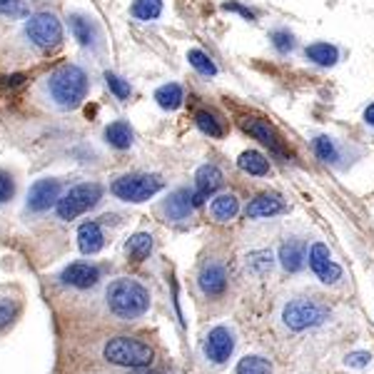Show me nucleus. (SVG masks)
Returning a JSON list of instances; mask_svg holds the SVG:
<instances>
[{"instance_id":"f257e3e1","label":"nucleus","mask_w":374,"mask_h":374,"mask_svg":"<svg viewBox=\"0 0 374 374\" xmlns=\"http://www.w3.org/2000/svg\"><path fill=\"white\" fill-rule=\"evenodd\" d=\"M105 302H108V310L115 317H120L125 322H133L140 320L150 310V290L145 285H140L138 280L120 277V280H113L108 285Z\"/></svg>"},{"instance_id":"f03ea898","label":"nucleus","mask_w":374,"mask_h":374,"mask_svg":"<svg viewBox=\"0 0 374 374\" xmlns=\"http://www.w3.org/2000/svg\"><path fill=\"white\" fill-rule=\"evenodd\" d=\"M50 98L65 110H75L83 105L85 95H88V75L78 65H63L50 75Z\"/></svg>"},{"instance_id":"7ed1b4c3","label":"nucleus","mask_w":374,"mask_h":374,"mask_svg":"<svg viewBox=\"0 0 374 374\" xmlns=\"http://www.w3.org/2000/svg\"><path fill=\"white\" fill-rule=\"evenodd\" d=\"M103 357H105V362H110V365H115V367L143 370V367L153 365L155 352L148 342L135 340V337H128V335H120V337H113V340L105 342Z\"/></svg>"},{"instance_id":"20e7f679","label":"nucleus","mask_w":374,"mask_h":374,"mask_svg":"<svg viewBox=\"0 0 374 374\" xmlns=\"http://www.w3.org/2000/svg\"><path fill=\"white\" fill-rule=\"evenodd\" d=\"M282 325L290 332H305L330 320V307L312 297H297L282 307Z\"/></svg>"},{"instance_id":"39448f33","label":"nucleus","mask_w":374,"mask_h":374,"mask_svg":"<svg viewBox=\"0 0 374 374\" xmlns=\"http://www.w3.org/2000/svg\"><path fill=\"white\" fill-rule=\"evenodd\" d=\"M165 187V180L160 175H150V173H133V175H123L118 178L110 190L118 200L123 202H145L153 195H158Z\"/></svg>"},{"instance_id":"423d86ee","label":"nucleus","mask_w":374,"mask_h":374,"mask_svg":"<svg viewBox=\"0 0 374 374\" xmlns=\"http://www.w3.org/2000/svg\"><path fill=\"white\" fill-rule=\"evenodd\" d=\"M100 197H103V187L98 183H80L70 187V190L60 197L55 210H58L60 220H78L80 215H85V212L98 205Z\"/></svg>"},{"instance_id":"0eeeda50","label":"nucleus","mask_w":374,"mask_h":374,"mask_svg":"<svg viewBox=\"0 0 374 374\" xmlns=\"http://www.w3.org/2000/svg\"><path fill=\"white\" fill-rule=\"evenodd\" d=\"M25 33L40 50H55L63 43V25L53 13H35L25 23Z\"/></svg>"},{"instance_id":"6e6552de","label":"nucleus","mask_w":374,"mask_h":374,"mask_svg":"<svg viewBox=\"0 0 374 374\" xmlns=\"http://www.w3.org/2000/svg\"><path fill=\"white\" fill-rule=\"evenodd\" d=\"M235 347H237L235 330L230 325H217L207 332L205 342H202V355L212 365H225L235 355Z\"/></svg>"},{"instance_id":"1a4fd4ad","label":"nucleus","mask_w":374,"mask_h":374,"mask_svg":"<svg viewBox=\"0 0 374 374\" xmlns=\"http://www.w3.org/2000/svg\"><path fill=\"white\" fill-rule=\"evenodd\" d=\"M312 272L317 275V280H322L325 285H337L342 280V267L332 260V252L325 242H315L310 247V255H307Z\"/></svg>"},{"instance_id":"9d476101","label":"nucleus","mask_w":374,"mask_h":374,"mask_svg":"<svg viewBox=\"0 0 374 374\" xmlns=\"http://www.w3.org/2000/svg\"><path fill=\"white\" fill-rule=\"evenodd\" d=\"M60 200V183L53 178H43L30 185L28 190V210L30 212H45Z\"/></svg>"},{"instance_id":"9b49d317","label":"nucleus","mask_w":374,"mask_h":374,"mask_svg":"<svg viewBox=\"0 0 374 374\" xmlns=\"http://www.w3.org/2000/svg\"><path fill=\"white\" fill-rule=\"evenodd\" d=\"M197 285H200L202 295L210 297V300H217L227 292V270L220 265V262H205L200 270V277H197Z\"/></svg>"},{"instance_id":"f8f14e48","label":"nucleus","mask_w":374,"mask_h":374,"mask_svg":"<svg viewBox=\"0 0 374 374\" xmlns=\"http://www.w3.org/2000/svg\"><path fill=\"white\" fill-rule=\"evenodd\" d=\"M60 282L68 287H75V290H90L100 282V270L90 262H73L63 270L60 275Z\"/></svg>"},{"instance_id":"ddd939ff","label":"nucleus","mask_w":374,"mask_h":374,"mask_svg":"<svg viewBox=\"0 0 374 374\" xmlns=\"http://www.w3.org/2000/svg\"><path fill=\"white\" fill-rule=\"evenodd\" d=\"M222 183H225V178H222L217 165H212V163L202 165V168L195 173V205L200 207L207 197L215 195V192L222 187Z\"/></svg>"},{"instance_id":"4468645a","label":"nucleus","mask_w":374,"mask_h":374,"mask_svg":"<svg viewBox=\"0 0 374 374\" xmlns=\"http://www.w3.org/2000/svg\"><path fill=\"white\" fill-rule=\"evenodd\" d=\"M242 130H245V133H250L255 140H260V143L265 145V148H270L272 153L285 155V148H282L280 135L275 133V128H272L270 123H265V120H260V118H245V120H242Z\"/></svg>"},{"instance_id":"2eb2a0df","label":"nucleus","mask_w":374,"mask_h":374,"mask_svg":"<svg viewBox=\"0 0 374 374\" xmlns=\"http://www.w3.org/2000/svg\"><path fill=\"white\" fill-rule=\"evenodd\" d=\"M285 210H287V205L280 195H275V192H265V195H257L255 200H250L245 215H247V220H262V217L282 215Z\"/></svg>"},{"instance_id":"dca6fc26","label":"nucleus","mask_w":374,"mask_h":374,"mask_svg":"<svg viewBox=\"0 0 374 374\" xmlns=\"http://www.w3.org/2000/svg\"><path fill=\"white\" fill-rule=\"evenodd\" d=\"M195 207V192H190L187 187H180V190L170 192V197L165 200V215L173 222H183L192 215Z\"/></svg>"},{"instance_id":"f3484780","label":"nucleus","mask_w":374,"mask_h":374,"mask_svg":"<svg viewBox=\"0 0 374 374\" xmlns=\"http://www.w3.org/2000/svg\"><path fill=\"white\" fill-rule=\"evenodd\" d=\"M280 265L285 272L295 275V272L305 270L307 265V247L300 240H290L280 247Z\"/></svg>"},{"instance_id":"a211bd4d","label":"nucleus","mask_w":374,"mask_h":374,"mask_svg":"<svg viewBox=\"0 0 374 374\" xmlns=\"http://www.w3.org/2000/svg\"><path fill=\"white\" fill-rule=\"evenodd\" d=\"M78 247L83 255H98L105 247V235L103 227L98 222H83L78 227Z\"/></svg>"},{"instance_id":"6ab92c4d","label":"nucleus","mask_w":374,"mask_h":374,"mask_svg":"<svg viewBox=\"0 0 374 374\" xmlns=\"http://www.w3.org/2000/svg\"><path fill=\"white\" fill-rule=\"evenodd\" d=\"M133 140H135V133L125 120H115V123H110L108 128H105V143H108L110 148L128 150L130 145H133Z\"/></svg>"},{"instance_id":"aec40b11","label":"nucleus","mask_w":374,"mask_h":374,"mask_svg":"<svg viewBox=\"0 0 374 374\" xmlns=\"http://www.w3.org/2000/svg\"><path fill=\"white\" fill-rule=\"evenodd\" d=\"M237 212H240V200H237V195H232V192H225V195L215 197L210 205V215L215 217L217 222L235 220Z\"/></svg>"},{"instance_id":"412c9836","label":"nucleus","mask_w":374,"mask_h":374,"mask_svg":"<svg viewBox=\"0 0 374 374\" xmlns=\"http://www.w3.org/2000/svg\"><path fill=\"white\" fill-rule=\"evenodd\" d=\"M237 168L247 175H255V178H265V175L270 173V163H267L265 155L257 153V150H245V153L237 158Z\"/></svg>"},{"instance_id":"4be33fe9","label":"nucleus","mask_w":374,"mask_h":374,"mask_svg":"<svg viewBox=\"0 0 374 374\" xmlns=\"http://www.w3.org/2000/svg\"><path fill=\"white\" fill-rule=\"evenodd\" d=\"M305 55L312 60L315 65H322V68H332V65L340 60V50L330 43H312L307 45Z\"/></svg>"},{"instance_id":"5701e85b","label":"nucleus","mask_w":374,"mask_h":374,"mask_svg":"<svg viewBox=\"0 0 374 374\" xmlns=\"http://www.w3.org/2000/svg\"><path fill=\"white\" fill-rule=\"evenodd\" d=\"M70 30H73L75 40H78L83 48H90V45H95V40H98L95 25L90 23L88 18H83V15H70Z\"/></svg>"},{"instance_id":"b1692460","label":"nucleus","mask_w":374,"mask_h":374,"mask_svg":"<svg viewBox=\"0 0 374 374\" xmlns=\"http://www.w3.org/2000/svg\"><path fill=\"white\" fill-rule=\"evenodd\" d=\"M183 100H185V93L178 83H168L155 90V103L163 110H178L180 105H183Z\"/></svg>"},{"instance_id":"393cba45","label":"nucleus","mask_w":374,"mask_h":374,"mask_svg":"<svg viewBox=\"0 0 374 374\" xmlns=\"http://www.w3.org/2000/svg\"><path fill=\"white\" fill-rule=\"evenodd\" d=\"M125 250H128V255L133 257L135 262L148 260L150 252H153V235H150V232H135L128 240V245H125Z\"/></svg>"},{"instance_id":"a878e982","label":"nucleus","mask_w":374,"mask_h":374,"mask_svg":"<svg viewBox=\"0 0 374 374\" xmlns=\"http://www.w3.org/2000/svg\"><path fill=\"white\" fill-rule=\"evenodd\" d=\"M235 374H275V372H272L270 360H265L260 355H247L237 362Z\"/></svg>"},{"instance_id":"bb28decb","label":"nucleus","mask_w":374,"mask_h":374,"mask_svg":"<svg viewBox=\"0 0 374 374\" xmlns=\"http://www.w3.org/2000/svg\"><path fill=\"white\" fill-rule=\"evenodd\" d=\"M195 125L200 128V133L210 135V138H222V135H225L222 123L212 113H207V110H200V113L195 115Z\"/></svg>"},{"instance_id":"cd10ccee","label":"nucleus","mask_w":374,"mask_h":374,"mask_svg":"<svg viewBox=\"0 0 374 374\" xmlns=\"http://www.w3.org/2000/svg\"><path fill=\"white\" fill-rule=\"evenodd\" d=\"M247 270L255 272L257 277H265L272 270V252L270 250H257L247 255Z\"/></svg>"},{"instance_id":"c85d7f7f","label":"nucleus","mask_w":374,"mask_h":374,"mask_svg":"<svg viewBox=\"0 0 374 374\" xmlns=\"http://www.w3.org/2000/svg\"><path fill=\"white\" fill-rule=\"evenodd\" d=\"M130 13L138 20H155L163 13V0H135Z\"/></svg>"},{"instance_id":"c756f323","label":"nucleus","mask_w":374,"mask_h":374,"mask_svg":"<svg viewBox=\"0 0 374 374\" xmlns=\"http://www.w3.org/2000/svg\"><path fill=\"white\" fill-rule=\"evenodd\" d=\"M312 148H315V155L322 160V163H337V160H340V153H337L335 140L327 138V135H320V138H315Z\"/></svg>"},{"instance_id":"7c9ffc66","label":"nucleus","mask_w":374,"mask_h":374,"mask_svg":"<svg viewBox=\"0 0 374 374\" xmlns=\"http://www.w3.org/2000/svg\"><path fill=\"white\" fill-rule=\"evenodd\" d=\"M187 60H190V65H192V68H195L200 75H210V78H212V75H217V65L212 63L210 55L202 53V50L192 48L190 53H187Z\"/></svg>"},{"instance_id":"2f4dec72","label":"nucleus","mask_w":374,"mask_h":374,"mask_svg":"<svg viewBox=\"0 0 374 374\" xmlns=\"http://www.w3.org/2000/svg\"><path fill=\"white\" fill-rule=\"evenodd\" d=\"M0 15H5V18H28V0H0Z\"/></svg>"},{"instance_id":"473e14b6","label":"nucleus","mask_w":374,"mask_h":374,"mask_svg":"<svg viewBox=\"0 0 374 374\" xmlns=\"http://www.w3.org/2000/svg\"><path fill=\"white\" fill-rule=\"evenodd\" d=\"M20 312V305L10 297H0V330L13 325V320L18 317Z\"/></svg>"},{"instance_id":"72a5a7b5","label":"nucleus","mask_w":374,"mask_h":374,"mask_svg":"<svg viewBox=\"0 0 374 374\" xmlns=\"http://www.w3.org/2000/svg\"><path fill=\"white\" fill-rule=\"evenodd\" d=\"M105 83H108V88L113 90V95L118 100H128L130 93H133L128 80H123L120 75H115V73H105Z\"/></svg>"},{"instance_id":"f704fd0d","label":"nucleus","mask_w":374,"mask_h":374,"mask_svg":"<svg viewBox=\"0 0 374 374\" xmlns=\"http://www.w3.org/2000/svg\"><path fill=\"white\" fill-rule=\"evenodd\" d=\"M270 40H272V45H275L280 53H290L292 48H295V35L290 33V30H285V28H280V30H272L270 33Z\"/></svg>"},{"instance_id":"c9c22d12","label":"nucleus","mask_w":374,"mask_h":374,"mask_svg":"<svg viewBox=\"0 0 374 374\" xmlns=\"http://www.w3.org/2000/svg\"><path fill=\"white\" fill-rule=\"evenodd\" d=\"M370 362H372L370 352H350V355L345 357V365L350 367V370H365Z\"/></svg>"},{"instance_id":"e433bc0d","label":"nucleus","mask_w":374,"mask_h":374,"mask_svg":"<svg viewBox=\"0 0 374 374\" xmlns=\"http://www.w3.org/2000/svg\"><path fill=\"white\" fill-rule=\"evenodd\" d=\"M13 195H15V180L10 178L8 173L0 170V205H3V202H10Z\"/></svg>"},{"instance_id":"4c0bfd02","label":"nucleus","mask_w":374,"mask_h":374,"mask_svg":"<svg viewBox=\"0 0 374 374\" xmlns=\"http://www.w3.org/2000/svg\"><path fill=\"white\" fill-rule=\"evenodd\" d=\"M222 8L230 10V13H240L242 18H247V20H255V13H252V10H247V8H242L240 3H225Z\"/></svg>"},{"instance_id":"58836bf2","label":"nucleus","mask_w":374,"mask_h":374,"mask_svg":"<svg viewBox=\"0 0 374 374\" xmlns=\"http://www.w3.org/2000/svg\"><path fill=\"white\" fill-rule=\"evenodd\" d=\"M365 123H367V125H372V128H374V103L365 110Z\"/></svg>"}]
</instances>
